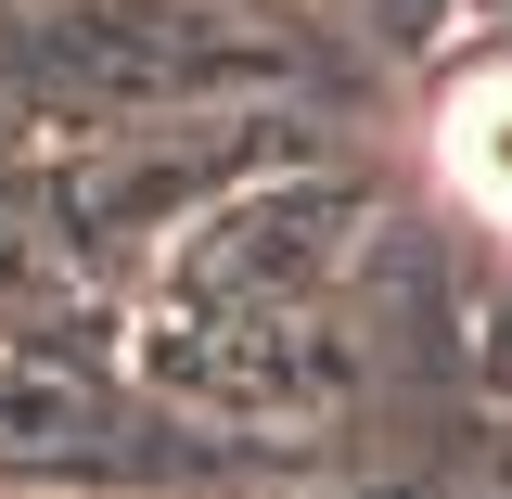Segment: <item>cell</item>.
Here are the masks:
<instances>
[{"label":"cell","instance_id":"6da1fadb","mask_svg":"<svg viewBox=\"0 0 512 499\" xmlns=\"http://www.w3.org/2000/svg\"><path fill=\"white\" fill-rule=\"evenodd\" d=\"M461 167H474V192H500V205H512V77L461 103Z\"/></svg>","mask_w":512,"mask_h":499}]
</instances>
